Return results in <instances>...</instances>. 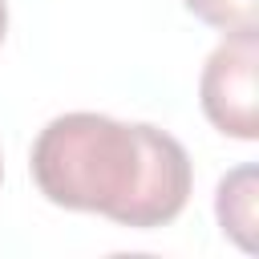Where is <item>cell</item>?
<instances>
[{"mask_svg": "<svg viewBox=\"0 0 259 259\" xmlns=\"http://www.w3.org/2000/svg\"><path fill=\"white\" fill-rule=\"evenodd\" d=\"M32 182L65 210L105 214L130 231H154L190 198V158L178 138L146 121L61 113L32 142Z\"/></svg>", "mask_w": 259, "mask_h": 259, "instance_id": "obj_1", "label": "cell"}, {"mask_svg": "<svg viewBox=\"0 0 259 259\" xmlns=\"http://www.w3.org/2000/svg\"><path fill=\"white\" fill-rule=\"evenodd\" d=\"M255 65H259V40L255 32H231L202 65L198 77V101L214 130L255 142L259 113H255Z\"/></svg>", "mask_w": 259, "mask_h": 259, "instance_id": "obj_2", "label": "cell"}, {"mask_svg": "<svg viewBox=\"0 0 259 259\" xmlns=\"http://www.w3.org/2000/svg\"><path fill=\"white\" fill-rule=\"evenodd\" d=\"M214 210H219L223 231L243 251H255V235H251L255 231V166H239L219 182Z\"/></svg>", "mask_w": 259, "mask_h": 259, "instance_id": "obj_3", "label": "cell"}, {"mask_svg": "<svg viewBox=\"0 0 259 259\" xmlns=\"http://www.w3.org/2000/svg\"><path fill=\"white\" fill-rule=\"evenodd\" d=\"M202 24L231 32H255V8L259 0H182Z\"/></svg>", "mask_w": 259, "mask_h": 259, "instance_id": "obj_4", "label": "cell"}, {"mask_svg": "<svg viewBox=\"0 0 259 259\" xmlns=\"http://www.w3.org/2000/svg\"><path fill=\"white\" fill-rule=\"evenodd\" d=\"M4 28H8V4L0 0V40H4Z\"/></svg>", "mask_w": 259, "mask_h": 259, "instance_id": "obj_5", "label": "cell"}, {"mask_svg": "<svg viewBox=\"0 0 259 259\" xmlns=\"http://www.w3.org/2000/svg\"><path fill=\"white\" fill-rule=\"evenodd\" d=\"M0 178H4V158H0Z\"/></svg>", "mask_w": 259, "mask_h": 259, "instance_id": "obj_6", "label": "cell"}]
</instances>
